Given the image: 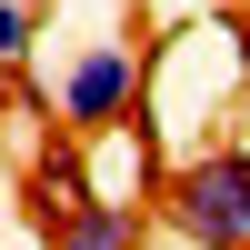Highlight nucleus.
Segmentation results:
<instances>
[{
  "mask_svg": "<svg viewBox=\"0 0 250 250\" xmlns=\"http://www.w3.org/2000/svg\"><path fill=\"white\" fill-rule=\"evenodd\" d=\"M50 250H140V200L120 190H70L50 200Z\"/></svg>",
  "mask_w": 250,
  "mask_h": 250,
  "instance_id": "obj_3",
  "label": "nucleus"
},
{
  "mask_svg": "<svg viewBox=\"0 0 250 250\" xmlns=\"http://www.w3.org/2000/svg\"><path fill=\"white\" fill-rule=\"evenodd\" d=\"M40 20H50V0H0V70H20V60H30Z\"/></svg>",
  "mask_w": 250,
  "mask_h": 250,
  "instance_id": "obj_4",
  "label": "nucleus"
},
{
  "mask_svg": "<svg viewBox=\"0 0 250 250\" xmlns=\"http://www.w3.org/2000/svg\"><path fill=\"white\" fill-rule=\"evenodd\" d=\"M240 70H250V20H240Z\"/></svg>",
  "mask_w": 250,
  "mask_h": 250,
  "instance_id": "obj_5",
  "label": "nucleus"
},
{
  "mask_svg": "<svg viewBox=\"0 0 250 250\" xmlns=\"http://www.w3.org/2000/svg\"><path fill=\"white\" fill-rule=\"evenodd\" d=\"M160 210L190 250H250V150H190L160 180Z\"/></svg>",
  "mask_w": 250,
  "mask_h": 250,
  "instance_id": "obj_1",
  "label": "nucleus"
},
{
  "mask_svg": "<svg viewBox=\"0 0 250 250\" xmlns=\"http://www.w3.org/2000/svg\"><path fill=\"white\" fill-rule=\"evenodd\" d=\"M140 40L130 30H100V40H80L70 60H60V80H50V110L70 120V130H120L130 120V100H140Z\"/></svg>",
  "mask_w": 250,
  "mask_h": 250,
  "instance_id": "obj_2",
  "label": "nucleus"
}]
</instances>
